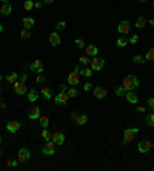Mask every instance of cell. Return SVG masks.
Instances as JSON below:
<instances>
[{
  "label": "cell",
  "instance_id": "obj_45",
  "mask_svg": "<svg viewBox=\"0 0 154 171\" xmlns=\"http://www.w3.org/2000/svg\"><path fill=\"white\" fill-rule=\"evenodd\" d=\"M42 6H43L42 2H34V8H36V10H42Z\"/></svg>",
  "mask_w": 154,
  "mask_h": 171
},
{
  "label": "cell",
  "instance_id": "obj_33",
  "mask_svg": "<svg viewBox=\"0 0 154 171\" xmlns=\"http://www.w3.org/2000/svg\"><path fill=\"white\" fill-rule=\"evenodd\" d=\"M132 62H134V63H137V65H142V63H145L146 60H145V57H143V56H134V57H132Z\"/></svg>",
  "mask_w": 154,
  "mask_h": 171
},
{
  "label": "cell",
  "instance_id": "obj_13",
  "mask_svg": "<svg viewBox=\"0 0 154 171\" xmlns=\"http://www.w3.org/2000/svg\"><path fill=\"white\" fill-rule=\"evenodd\" d=\"M51 140L56 143V145H63L65 143V134L57 131V133H53L51 134Z\"/></svg>",
  "mask_w": 154,
  "mask_h": 171
},
{
  "label": "cell",
  "instance_id": "obj_24",
  "mask_svg": "<svg viewBox=\"0 0 154 171\" xmlns=\"http://www.w3.org/2000/svg\"><path fill=\"white\" fill-rule=\"evenodd\" d=\"M40 94L46 99V100H49V99H53V93H51V89L48 88V86H43L42 89H40Z\"/></svg>",
  "mask_w": 154,
  "mask_h": 171
},
{
  "label": "cell",
  "instance_id": "obj_6",
  "mask_svg": "<svg viewBox=\"0 0 154 171\" xmlns=\"http://www.w3.org/2000/svg\"><path fill=\"white\" fill-rule=\"evenodd\" d=\"M30 70L31 71H34V73H37V74H43V71H45V66H43V62L42 60H34L31 65H30Z\"/></svg>",
  "mask_w": 154,
  "mask_h": 171
},
{
  "label": "cell",
  "instance_id": "obj_30",
  "mask_svg": "<svg viewBox=\"0 0 154 171\" xmlns=\"http://www.w3.org/2000/svg\"><path fill=\"white\" fill-rule=\"evenodd\" d=\"M66 94H68L69 99H74V97H77V89H76L74 86H71V88L66 89Z\"/></svg>",
  "mask_w": 154,
  "mask_h": 171
},
{
  "label": "cell",
  "instance_id": "obj_35",
  "mask_svg": "<svg viewBox=\"0 0 154 171\" xmlns=\"http://www.w3.org/2000/svg\"><path fill=\"white\" fill-rule=\"evenodd\" d=\"M40 136H42V139H43V140H46V142H48V140H51V133H49L46 128H43V131H42V134H40Z\"/></svg>",
  "mask_w": 154,
  "mask_h": 171
},
{
  "label": "cell",
  "instance_id": "obj_38",
  "mask_svg": "<svg viewBox=\"0 0 154 171\" xmlns=\"http://www.w3.org/2000/svg\"><path fill=\"white\" fill-rule=\"evenodd\" d=\"M74 45H76L79 50H82V48H85V40H83V39H76V40H74Z\"/></svg>",
  "mask_w": 154,
  "mask_h": 171
},
{
  "label": "cell",
  "instance_id": "obj_58",
  "mask_svg": "<svg viewBox=\"0 0 154 171\" xmlns=\"http://www.w3.org/2000/svg\"><path fill=\"white\" fill-rule=\"evenodd\" d=\"M0 142H2V137H0Z\"/></svg>",
  "mask_w": 154,
  "mask_h": 171
},
{
  "label": "cell",
  "instance_id": "obj_50",
  "mask_svg": "<svg viewBox=\"0 0 154 171\" xmlns=\"http://www.w3.org/2000/svg\"><path fill=\"white\" fill-rule=\"evenodd\" d=\"M148 23H149L151 26H154V19H149V20H148Z\"/></svg>",
  "mask_w": 154,
  "mask_h": 171
},
{
  "label": "cell",
  "instance_id": "obj_46",
  "mask_svg": "<svg viewBox=\"0 0 154 171\" xmlns=\"http://www.w3.org/2000/svg\"><path fill=\"white\" fill-rule=\"evenodd\" d=\"M19 79H20L22 82H26V79H28V74H22V76H20Z\"/></svg>",
  "mask_w": 154,
  "mask_h": 171
},
{
  "label": "cell",
  "instance_id": "obj_44",
  "mask_svg": "<svg viewBox=\"0 0 154 171\" xmlns=\"http://www.w3.org/2000/svg\"><path fill=\"white\" fill-rule=\"evenodd\" d=\"M91 88H93V83H91V82H86V83L83 85V89H85V91H89Z\"/></svg>",
  "mask_w": 154,
  "mask_h": 171
},
{
  "label": "cell",
  "instance_id": "obj_7",
  "mask_svg": "<svg viewBox=\"0 0 154 171\" xmlns=\"http://www.w3.org/2000/svg\"><path fill=\"white\" fill-rule=\"evenodd\" d=\"M117 31L120 33V34H123V36H126L129 31H131V23L128 22V20H122L119 25H117Z\"/></svg>",
  "mask_w": 154,
  "mask_h": 171
},
{
  "label": "cell",
  "instance_id": "obj_41",
  "mask_svg": "<svg viewBox=\"0 0 154 171\" xmlns=\"http://www.w3.org/2000/svg\"><path fill=\"white\" fill-rule=\"evenodd\" d=\"M128 42H129V43H132V45H136V43L139 42V36H137V34H132V36L129 37V40H128Z\"/></svg>",
  "mask_w": 154,
  "mask_h": 171
},
{
  "label": "cell",
  "instance_id": "obj_49",
  "mask_svg": "<svg viewBox=\"0 0 154 171\" xmlns=\"http://www.w3.org/2000/svg\"><path fill=\"white\" fill-rule=\"evenodd\" d=\"M60 89H62V91H66V89H68V86H65V85H60Z\"/></svg>",
  "mask_w": 154,
  "mask_h": 171
},
{
  "label": "cell",
  "instance_id": "obj_52",
  "mask_svg": "<svg viewBox=\"0 0 154 171\" xmlns=\"http://www.w3.org/2000/svg\"><path fill=\"white\" fill-rule=\"evenodd\" d=\"M42 2H43V3H53L54 0H42Z\"/></svg>",
  "mask_w": 154,
  "mask_h": 171
},
{
  "label": "cell",
  "instance_id": "obj_42",
  "mask_svg": "<svg viewBox=\"0 0 154 171\" xmlns=\"http://www.w3.org/2000/svg\"><path fill=\"white\" fill-rule=\"evenodd\" d=\"M45 80H46V77H45L43 74H39V76H37V79H36V82H37V83H45Z\"/></svg>",
  "mask_w": 154,
  "mask_h": 171
},
{
  "label": "cell",
  "instance_id": "obj_19",
  "mask_svg": "<svg viewBox=\"0 0 154 171\" xmlns=\"http://www.w3.org/2000/svg\"><path fill=\"white\" fill-rule=\"evenodd\" d=\"M28 117H30V120H37V119H40V108H39V106H34V108L30 111Z\"/></svg>",
  "mask_w": 154,
  "mask_h": 171
},
{
  "label": "cell",
  "instance_id": "obj_22",
  "mask_svg": "<svg viewBox=\"0 0 154 171\" xmlns=\"http://www.w3.org/2000/svg\"><path fill=\"white\" fill-rule=\"evenodd\" d=\"M39 99V91L36 89V88H31L30 91H28V100L30 102H36Z\"/></svg>",
  "mask_w": 154,
  "mask_h": 171
},
{
  "label": "cell",
  "instance_id": "obj_47",
  "mask_svg": "<svg viewBox=\"0 0 154 171\" xmlns=\"http://www.w3.org/2000/svg\"><path fill=\"white\" fill-rule=\"evenodd\" d=\"M145 111H146L145 106H139V108H137V113H145Z\"/></svg>",
  "mask_w": 154,
  "mask_h": 171
},
{
  "label": "cell",
  "instance_id": "obj_43",
  "mask_svg": "<svg viewBox=\"0 0 154 171\" xmlns=\"http://www.w3.org/2000/svg\"><path fill=\"white\" fill-rule=\"evenodd\" d=\"M148 106H149V109H151V111H154V97L148 99Z\"/></svg>",
  "mask_w": 154,
  "mask_h": 171
},
{
  "label": "cell",
  "instance_id": "obj_48",
  "mask_svg": "<svg viewBox=\"0 0 154 171\" xmlns=\"http://www.w3.org/2000/svg\"><path fill=\"white\" fill-rule=\"evenodd\" d=\"M74 71H77V73H80V66H79V63L74 66Z\"/></svg>",
  "mask_w": 154,
  "mask_h": 171
},
{
  "label": "cell",
  "instance_id": "obj_4",
  "mask_svg": "<svg viewBox=\"0 0 154 171\" xmlns=\"http://www.w3.org/2000/svg\"><path fill=\"white\" fill-rule=\"evenodd\" d=\"M30 159H31V151H30L28 148H20V149H19L17 160H19L20 163H26Z\"/></svg>",
  "mask_w": 154,
  "mask_h": 171
},
{
  "label": "cell",
  "instance_id": "obj_20",
  "mask_svg": "<svg viewBox=\"0 0 154 171\" xmlns=\"http://www.w3.org/2000/svg\"><path fill=\"white\" fill-rule=\"evenodd\" d=\"M85 51H86V56H91V57H96L97 53H99V50H97L96 45H88V46H85Z\"/></svg>",
  "mask_w": 154,
  "mask_h": 171
},
{
  "label": "cell",
  "instance_id": "obj_8",
  "mask_svg": "<svg viewBox=\"0 0 154 171\" xmlns=\"http://www.w3.org/2000/svg\"><path fill=\"white\" fill-rule=\"evenodd\" d=\"M14 85V93L16 94H19V96H23V94H26V85H25V82H22V80H17L16 83H13Z\"/></svg>",
  "mask_w": 154,
  "mask_h": 171
},
{
  "label": "cell",
  "instance_id": "obj_36",
  "mask_svg": "<svg viewBox=\"0 0 154 171\" xmlns=\"http://www.w3.org/2000/svg\"><path fill=\"white\" fill-rule=\"evenodd\" d=\"M145 122H146V125L148 126H154V114L151 113V114H148L146 116V119H145Z\"/></svg>",
  "mask_w": 154,
  "mask_h": 171
},
{
  "label": "cell",
  "instance_id": "obj_31",
  "mask_svg": "<svg viewBox=\"0 0 154 171\" xmlns=\"http://www.w3.org/2000/svg\"><path fill=\"white\" fill-rule=\"evenodd\" d=\"M116 43H117V46H119V48H123V46H126V43H128V39H126V37H119Z\"/></svg>",
  "mask_w": 154,
  "mask_h": 171
},
{
  "label": "cell",
  "instance_id": "obj_39",
  "mask_svg": "<svg viewBox=\"0 0 154 171\" xmlns=\"http://www.w3.org/2000/svg\"><path fill=\"white\" fill-rule=\"evenodd\" d=\"M6 163H8V166H10V168H17V166H19V162H17V160H14V159H10Z\"/></svg>",
  "mask_w": 154,
  "mask_h": 171
},
{
  "label": "cell",
  "instance_id": "obj_18",
  "mask_svg": "<svg viewBox=\"0 0 154 171\" xmlns=\"http://www.w3.org/2000/svg\"><path fill=\"white\" fill-rule=\"evenodd\" d=\"M60 42H62V39H60V34H59V33H53V34L49 36V43H51L53 46L60 45Z\"/></svg>",
  "mask_w": 154,
  "mask_h": 171
},
{
  "label": "cell",
  "instance_id": "obj_29",
  "mask_svg": "<svg viewBox=\"0 0 154 171\" xmlns=\"http://www.w3.org/2000/svg\"><path fill=\"white\" fill-rule=\"evenodd\" d=\"M89 56H82V57H79V63L80 65H83V66H88L89 65Z\"/></svg>",
  "mask_w": 154,
  "mask_h": 171
},
{
  "label": "cell",
  "instance_id": "obj_56",
  "mask_svg": "<svg viewBox=\"0 0 154 171\" xmlns=\"http://www.w3.org/2000/svg\"><path fill=\"white\" fill-rule=\"evenodd\" d=\"M0 83H2V76H0Z\"/></svg>",
  "mask_w": 154,
  "mask_h": 171
},
{
  "label": "cell",
  "instance_id": "obj_25",
  "mask_svg": "<svg viewBox=\"0 0 154 171\" xmlns=\"http://www.w3.org/2000/svg\"><path fill=\"white\" fill-rule=\"evenodd\" d=\"M146 23H148V20H146L145 17H137V20H136V28L142 30V28H143Z\"/></svg>",
  "mask_w": 154,
  "mask_h": 171
},
{
  "label": "cell",
  "instance_id": "obj_57",
  "mask_svg": "<svg viewBox=\"0 0 154 171\" xmlns=\"http://www.w3.org/2000/svg\"><path fill=\"white\" fill-rule=\"evenodd\" d=\"M0 157H2V151H0Z\"/></svg>",
  "mask_w": 154,
  "mask_h": 171
},
{
  "label": "cell",
  "instance_id": "obj_28",
  "mask_svg": "<svg viewBox=\"0 0 154 171\" xmlns=\"http://www.w3.org/2000/svg\"><path fill=\"white\" fill-rule=\"evenodd\" d=\"M145 60L146 62H154V48L148 50V53L145 54Z\"/></svg>",
  "mask_w": 154,
  "mask_h": 171
},
{
  "label": "cell",
  "instance_id": "obj_5",
  "mask_svg": "<svg viewBox=\"0 0 154 171\" xmlns=\"http://www.w3.org/2000/svg\"><path fill=\"white\" fill-rule=\"evenodd\" d=\"M42 153H43L45 156H54V154H56V143H54L53 140H48L46 145L42 148Z\"/></svg>",
  "mask_w": 154,
  "mask_h": 171
},
{
  "label": "cell",
  "instance_id": "obj_9",
  "mask_svg": "<svg viewBox=\"0 0 154 171\" xmlns=\"http://www.w3.org/2000/svg\"><path fill=\"white\" fill-rule=\"evenodd\" d=\"M68 94H66V91H60L56 97H54V103L56 105H66L68 103Z\"/></svg>",
  "mask_w": 154,
  "mask_h": 171
},
{
  "label": "cell",
  "instance_id": "obj_11",
  "mask_svg": "<svg viewBox=\"0 0 154 171\" xmlns=\"http://www.w3.org/2000/svg\"><path fill=\"white\" fill-rule=\"evenodd\" d=\"M71 119H73L77 125H86V123H88V116H86V114H76V113H73V114H71Z\"/></svg>",
  "mask_w": 154,
  "mask_h": 171
},
{
  "label": "cell",
  "instance_id": "obj_16",
  "mask_svg": "<svg viewBox=\"0 0 154 171\" xmlns=\"http://www.w3.org/2000/svg\"><path fill=\"white\" fill-rule=\"evenodd\" d=\"M106 94H108V93H106V89H105L103 86H96V88H94V97H96V99H100V100H102V99L106 97Z\"/></svg>",
  "mask_w": 154,
  "mask_h": 171
},
{
  "label": "cell",
  "instance_id": "obj_34",
  "mask_svg": "<svg viewBox=\"0 0 154 171\" xmlns=\"http://www.w3.org/2000/svg\"><path fill=\"white\" fill-rule=\"evenodd\" d=\"M125 93H126V89L123 86H117L116 88V96L117 97H125Z\"/></svg>",
  "mask_w": 154,
  "mask_h": 171
},
{
  "label": "cell",
  "instance_id": "obj_54",
  "mask_svg": "<svg viewBox=\"0 0 154 171\" xmlns=\"http://www.w3.org/2000/svg\"><path fill=\"white\" fill-rule=\"evenodd\" d=\"M2 33H3V25L0 23V34H2Z\"/></svg>",
  "mask_w": 154,
  "mask_h": 171
},
{
  "label": "cell",
  "instance_id": "obj_27",
  "mask_svg": "<svg viewBox=\"0 0 154 171\" xmlns=\"http://www.w3.org/2000/svg\"><path fill=\"white\" fill-rule=\"evenodd\" d=\"M48 125H49V117L48 116H40V126L48 128Z\"/></svg>",
  "mask_w": 154,
  "mask_h": 171
},
{
  "label": "cell",
  "instance_id": "obj_10",
  "mask_svg": "<svg viewBox=\"0 0 154 171\" xmlns=\"http://www.w3.org/2000/svg\"><path fill=\"white\" fill-rule=\"evenodd\" d=\"M89 66L93 71H102V68L105 66V60L103 59H93L89 62Z\"/></svg>",
  "mask_w": 154,
  "mask_h": 171
},
{
  "label": "cell",
  "instance_id": "obj_59",
  "mask_svg": "<svg viewBox=\"0 0 154 171\" xmlns=\"http://www.w3.org/2000/svg\"><path fill=\"white\" fill-rule=\"evenodd\" d=\"M152 6H154V2H152Z\"/></svg>",
  "mask_w": 154,
  "mask_h": 171
},
{
  "label": "cell",
  "instance_id": "obj_17",
  "mask_svg": "<svg viewBox=\"0 0 154 171\" xmlns=\"http://www.w3.org/2000/svg\"><path fill=\"white\" fill-rule=\"evenodd\" d=\"M11 13H13V6H11L10 3H2V8H0V14L5 16V17H8Z\"/></svg>",
  "mask_w": 154,
  "mask_h": 171
},
{
  "label": "cell",
  "instance_id": "obj_26",
  "mask_svg": "<svg viewBox=\"0 0 154 171\" xmlns=\"http://www.w3.org/2000/svg\"><path fill=\"white\" fill-rule=\"evenodd\" d=\"M19 77H20V76H19L17 73H10V74L6 76V80H8L10 83H16V82L19 80Z\"/></svg>",
  "mask_w": 154,
  "mask_h": 171
},
{
  "label": "cell",
  "instance_id": "obj_51",
  "mask_svg": "<svg viewBox=\"0 0 154 171\" xmlns=\"http://www.w3.org/2000/svg\"><path fill=\"white\" fill-rule=\"evenodd\" d=\"M0 106H2V109H6V103H2V102H0Z\"/></svg>",
  "mask_w": 154,
  "mask_h": 171
},
{
  "label": "cell",
  "instance_id": "obj_3",
  "mask_svg": "<svg viewBox=\"0 0 154 171\" xmlns=\"http://www.w3.org/2000/svg\"><path fill=\"white\" fill-rule=\"evenodd\" d=\"M151 148H154V143H152V142H149V140H146V139L140 140V142H139V146H137V149H139V153H140V154L148 153Z\"/></svg>",
  "mask_w": 154,
  "mask_h": 171
},
{
  "label": "cell",
  "instance_id": "obj_1",
  "mask_svg": "<svg viewBox=\"0 0 154 171\" xmlns=\"http://www.w3.org/2000/svg\"><path fill=\"white\" fill-rule=\"evenodd\" d=\"M122 86H123L126 91L136 89V88L139 86V79H137L134 74H129V76H126V77L122 80Z\"/></svg>",
  "mask_w": 154,
  "mask_h": 171
},
{
  "label": "cell",
  "instance_id": "obj_40",
  "mask_svg": "<svg viewBox=\"0 0 154 171\" xmlns=\"http://www.w3.org/2000/svg\"><path fill=\"white\" fill-rule=\"evenodd\" d=\"M56 28H57V31H60V30H65V28H66V22H65V20H60V22L56 25Z\"/></svg>",
  "mask_w": 154,
  "mask_h": 171
},
{
  "label": "cell",
  "instance_id": "obj_53",
  "mask_svg": "<svg viewBox=\"0 0 154 171\" xmlns=\"http://www.w3.org/2000/svg\"><path fill=\"white\" fill-rule=\"evenodd\" d=\"M0 2H2V3H10L11 0H0Z\"/></svg>",
  "mask_w": 154,
  "mask_h": 171
},
{
  "label": "cell",
  "instance_id": "obj_21",
  "mask_svg": "<svg viewBox=\"0 0 154 171\" xmlns=\"http://www.w3.org/2000/svg\"><path fill=\"white\" fill-rule=\"evenodd\" d=\"M22 23H23V26H25L26 30H31V28L34 26V23H36V20H34L33 17H23V20H22Z\"/></svg>",
  "mask_w": 154,
  "mask_h": 171
},
{
  "label": "cell",
  "instance_id": "obj_2",
  "mask_svg": "<svg viewBox=\"0 0 154 171\" xmlns=\"http://www.w3.org/2000/svg\"><path fill=\"white\" fill-rule=\"evenodd\" d=\"M139 134V128H126L123 131V140H122V146L126 145L128 142H131L136 136Z\"/></svg>",
  "mask_w": 154,
  "mask_h": 171
},
{
  "label": "cell",
  "instance_id": "obj_14",
  "mask_svg": "<svg viewBox=\"0 0 154 171\" xmlns=\"http://www.w3.org/2000/svg\"><path fill=\"white\" fill-rule=\"evenodd\" d=\"M22 123L23 122H14V120H11V122H8L6 123V129L10 131V133H17L19 129H20V126H22Z\"/></svg>",
  "mask_w": 154,
  "mask_h": 171
},
{
  "label": "cell",
  "instance_id": "obj_12",
  "mask_svg": "<svg viewBox=\"0 0 154 171\" xmlns=\"http://www.w3.org/2000/svg\"><path fill=\"white\" fill-rule=\"evenodd\" d=\"M125 99L128 100V103H132V105L139 102V96H137V93H136L134 89L126 91V93H125Z\"/></svg>",
  "mask_w": 154,
  "mask_h": 171
},
{
  "label": "cell",
  "instance_id": "obj_15",
  "mask_svg": "<svg viewBox=\"0 0 154 171\" xmlns=\"http://www.w3.org/2000/svg\"><path fill=\"white\" fill-rule=\"evenodd\" d=\"M79 80H80V77H79V73H77V71H73V73L68 74V83H69V85L76 86V85L79 83Z\"/></svg>",
  "mask_w": 154,
  "mask_h": 171
},
{
  "label": "cell",
  "instance_id": "obj_23",
  "mask_svg": "<svg viewBox=\"0 0 154 171\" xmlns=\"http://www.w3.org/2000/svg\"><path fill=\"white\" fill-rule=\"evenodd\" d=\"M79 74H82L83 77L89 79V77L93 76V70H91V66H83V68H80V73H79Z\"/></svg>",
  "mask_w": 154,
  "mask_h": 171
},
{
  "label": "cell",
  "instance_id": "obj_55",
  "mask_svg": "<svg viewBox=\"0 0 154 171\" xmlns=\"http://www.w3.org/2000/svg\"><path fill=\"white\" fill-rule=\"evenodd\" d=\"M139 2H142V3H143V2H146V0H139Z\"/></svg>",
  "mask_w": 154,
  "mask_h": 171
},
{
  "label": "cell",
  "instance_id": "obj_32",
  "mask_svg": "<svg viewBox=\"0 0 154 171\" xmlns=\"http://www.w3.org/2000/svg\"><path fill=\"white\" fill-rule=\"evenodd\" d=\"M20 37H22L23 40H28V39L31 37V34H30V30H26V28H23V30L20 31Z\"/></svg>",
  "mask_w": 154,
  "mask_h": 171
},
{
  "label": "cell",
  "instance_id": "obj_37",
  "mask_svg": "<svg viewBox=\"0 0 154 171\" xmlns=\"http://www.w3.org/2000/svg\"><path fill=\"white\" fill-rule=\"evenodd\" d=\"M23 8H25L26 11L33 10V8H34V2H33V0H25V3H23Z\"/></svg>",
  "mask_w": 154,
  "mask_h": 171
}]
</instances>
